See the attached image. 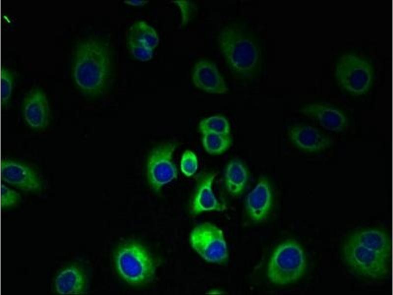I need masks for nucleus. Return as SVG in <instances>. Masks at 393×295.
Returning <instances> with one entry per match:
<instances>
[{"label": "nucleus", "instance_id": "nucleus-1", "mask_svg": "<svg viewBox=\"0 0 393 295\" xmlns=\"http://www.w3.org/2000/svg\"><path fill=\"white\" fill-rule=\"evenodd\" d=\"M391 242L388 234L375 228L364 229L351 234L345 240L342 256L354 274L378 280L389 273Z\"/></svg>", "mask_w": 393, "mask_h": 295}, {"label": "nucleus", "instance_id": "nucleus-2", "mask_svg": "<svg viewBox=\"0 0 393 295\" xmlns=\"http://www.w3.org/2000/svg\"><path fill=\"white\" fill-rule=\"evenodd\" d=\"M110 71V52L104 43L94 38L79 43L76 52L73 76L84 93L91 95L102 93L107 85Z\"/></svg>", "mask_w": 393, "mask_h": 295}, {"label": "nucleus", "instance_id": "nucleus-3", "mask_svg": "<svg viewBox=\"0 0 393 295\" xmlns=\"http://www.w3.org/2000/svg\"><path fill=\"white\" fill-rule=\"evenodd\" d=\"M218 38L221 53L235 76L251 79L258 73L261 65V52L249 34L234 25L223 28Z\"/></svg>", "mask_w": 393, "mask_h": 295}, {"label": "nucleus", "instance_id": "nucleus-4", "mask_svg": "<svg viewBox=\"0 0 393 295\" xmlns=\"http://www.w3.org/2000/svg\"><path fill=\"white\" fill-rule=\"evenodd\" d=\"M307 266L306 256L300 244L293 240L286 241L279 245L272 256L268 277L276 284H288L301 278Z\"/></svg>", "mask_w": 393, "mask_h": 295}, {"label": "nucleus", "instance_id": "nucleus-5", "mask_svg": "<svg viewBox=\"0 0 393 295\" xmlns=\"http://www.w3.org/2000/svg\"><path fill=\"white\" fill-rule=\"evenodd\" d=\"M120 276L129 284L140 285L150 281L155 274L154 262L141 245L130 243L121 247L116 255Z\"/></svg>", "mask_w": 393, "mask_h": 295}, {"label": "nucleus", "instance_id": "nucleus-6", "mask_svg": "<svg viewBox=\"0 0 393 295\" xmlns=\"http://www.w3.org/2000/svg\"><path fill=\"white\" fill-rule=\"evenodd\" d=\"M335 74L339 86L354 95L365 93L370 88L373 77L370 64L352 54L343 55L339 58Z\"/></svg>", "mask_w": 393, "mask_h": 295}, {"label": "nucleus", "instance_id": "nucleus-7", "mask_svg": "<svg viewBox=\"0 0 393 295\" xmlns=\"http://www.w3.org/2000/svg\"><path fill=\"white\" fill-rule=\"evenodd\" d=\"M193 248L208 262L220 263L228 256L222 231L215 225L206 222L195 227L190 235Z\"/></svg>", "mask_w": 393, "mask_h": 295}, {"label": "nucleus", "instance_id": "nucleus-8", "mask_svg": "<svg viewBox=\"0 0 393 295\" xmlns=\"http://www.w3.org/2000/svg\"><path fill=\"white\" fill-rule=\"evenodd\" d=\"M176 147L174 143H167L153 148L148 156L147 177L151 187L156 191L177 177V170L172 161Z\"/></svg>", "mask_w": 393, "mask_h": 295}, {"label": "nucleus", "instance_id": "nucleus-9", "mask_svg": "<svg viewBox=\"0 0 393 295\" xmlns=\"http://www.w3.org/2000/svg\"><path fill=\"white\" fill-rule=\"evenodd\" d=\"M1 175L3 180L21 190L30 192L42 191V178L33 169L21 162L4 159L1 165Z\"/></svg>", "mask_w": 393, "mask_h": 295}, {"label": "nucleus", "instance_id": "nucleus-10", "mask_svg": "<svg viewBox=\"0 0 393 295\" xmlns=\"http://www.w3.org/2000/svg\"><path fill=\"white\" fill-rule=\"evenodd\" d=\"M159 42L155 30L144 21L135 22L126 33V45L130 53L142 61L152 59L153 51Z\"/></svg>", "mask_w": 393, "mask_h": 295}, {"label": "nucleus", "instance_id": "nucleus-11", "mask_svg": "<svg viewBox=\"0 0 393 295\" xmlns=\"http://www.w3.org/2000/svg\"><path fill=\"white\" fill-rule=\"evenodd\" d=\"M55 292L60 295H84L89 289L87 271L81 264L73 263L64 267L54 282Z\"/></svg>", "mask_w": 393, "mask_h": 295}, {"label": "nucleus", "instance_id": "nucleus-12", "mask_svg": "<svg viewBox=\"0 0 393 295\" xmlns=\"http://www.w3.org/2000/svg\"><path fill=\"white\" fill-rule=\"evenodd\" d=\"M288 136L294 145L308 153H317L331 147L334 140L315 127L296 125L288 130Z\"/></svg>", "mask_w": 393, "mask_h": 295}, {"label": "nucleus", "instance_id": "nucleus-13", "mask_svg": "<svg viewBox=\"0 0 393 295\" xmlns=\"http://www.w3.org/2000/svg\"><path fill=\"white\" fill-rule=\"evenodd\" d=\"M25 121L31 128L43 130L49 124L51 110L46 94L41 89L31 90L25 98L23 105Z\"/></svg>", "mask_w": 393, "mask_h": 295}, {"label": "nucleus", "instance_id": "nucleus-14", "mask_svg": "<svg viewBox=\"0 0 393 295\" xmlns=\"http://www.w3.org/2000/svg\"><path fill=\"white\" fill-rule=\"evenodd\" d=\"M300 111L329 131L341 132L348 127V121L346 116L339 110L326 104H309L304 106Z\"/></svg>", "mask_w": 393, "mask_h": 295}, {"label": "nucleus", "instance_id": "nucleus-15", "mask_svg": "<svg viewBox=\"0 0 393 295\" xmlns=\"http://www.w3.org/2000/svg\"><path fill=\"white\" fill-rule=\"evenodd\" d=\"M192 79L196 87L206 92L225 94L228 91L216 64L208 60H200L195 64Z\"/></svg>", "mask_w": 393, "mask_h": 295}, {"label": "nucleus", "instance_id": "nucleus-16", "mask_svg": "<svg viewBox=\"0 0 393 295\" xmlns=\"http://www.w3.org/2000/svg\"><path fill=\"white\" fill-rule=\"evenodd\" d=\"M272 203V194L268 182L261 178L246 198V208L251 219L255 222L264 220Z\"/></svg>", "mask_w": 393, "mask_h": 295}, {"label": "nucleus", "instance_id": "nucleus-17", "mask_svg": "<svg viewBox=\"0 0 393 295\" xmlns=\"http://www.w3.org/2000/svg\"><path fill=\"white\" fill-rule=\"evenodd\" d=\"M217 175L208 173L201 177L191 205L193 213L210 210L222 211L226 208L225 205L217 200L212 191V184Z\"/></svg>", "mask_w": 393, "mask_h": 295}, {"label": "nucleus", "instance_id": "nucleus-18", "mask_svg": "<svg viewBox=\"0 0 393 295\" xmlns=\"http://www.w3.org/2000/svg\"><path fill=\"white\" fill-rule=\"evenodd\" d=\"M228 191L234 196L240 195L247 183L248 174L245 166L238 160H232L227 165L225 174Z\"/></svg>", "mask_w": 393, "mask_h": 295}, {"label": "nucleus", "instance_id": "nucleus-19", "mask_svg": "<svg viewBox=\"0 0 393 295\" xmlns=\"http://www.w3.org/2000/svg\"><path fill=\"white\" fill-rule=\"evenodd\" d=\"M231 144L230 135L212 133L203 134L202 144L211 154H220L226 150Z\"/></svg>", "mask_w": 393, "mask_h": 295}, {"label": "nucleus", "instance_id": "nucleus-20", "mask_svg": "<svg viewBox=\"0 0 393 295\" xmlns=\"http://www.w3.org/2000/svg\"><path fill=\"white\" fill-rule=\"evenodd\" d=\"M199 129L202 134L212 133L228 135L230 131L228 120L222 116H214L202 120L199 124Z\"/></svg>", "mask_w": 393, "mask_h": 295}, {"label": "nucleus", "instance_id": "nucleus-21", "mask_svg": "<svg viewBox=\"0 0 393 295\" xmlns=\"http://www.w3.org/2000/svg\"><path fill=\"white\" fill-rule=\"evenodd\" d=\"M1 100L2 104L6 106L11 97L14 76L11 71L4 68L1 73Z\"/></svg>", "mask_w": 393, "mask_h": 295}, {"label": "nucleus", "instance_id": "nucleus-22", "mask_svg": "<svg viewBox=\"0 0 393 295\" xmlns=\"http://www.w3.org/2000/svg\"><path fill=\"white\" fill-rule=\"evenodd\" d=\"M197 167V159L196 154L190 150L185 151L180 162L182 172L185 176L191 177L196 172Z\"/></svg>", "mask_w": 393, "mask_h": 295}, {"label": "nucleus", "instance_id": "nucleus-23", "mask_svg": "<svg viewBox=\"0 0 393 295\" xmlns=\"http://www.w3.org/2000/svg\"><path fill=\"white\" fill-rule=\"evenodd\" d=\"M0 190L1 205L3 207L14 206L20 203L21 197L18 193L4 184L1 185Z\"/></svg>", "mask_w": 393, "mask_h": 295}, {"label": "nucleus", "instance_id": "nucleus-24", "mask_svg": "<svg viewBox=\"0 0 393 295\" xmlns=\"http://www.w3.org/2000/svg\"><path fill=\"white\" fill-rule=\"evenodd\" d=\"M148 1V0H124V2L132 6H141Z\"/></svg>", "mask_w": 393, "mask_h": 295}]
</instances>
